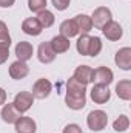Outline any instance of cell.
<instances>
[{
    "mask_svg": "<svg viewBox=\"0 0 131 133\" xmlns=\"http://www.w3.org/2000/svg\"><path fill=\"white\" fill-rule=\"evenodd\" d=\"M114 62H116V65L119 66L120 70H123V71H130L131 70V48L130 46H123V48H120V50L116 53Z\"/></svg>",
    "mask_w": 131,
    "mask_h": 133,
    "instance_id": "cell-8",
    "label": "cell"
},
{
    "mask_svg": "<svg viewBox=\"0 0 131 133\" xmlns=\"http://www.w3.org/2000/svg\"><path fill=\"white\" fill-rule=\"evenodd\" d=\"M66 95L69 96H77V98H85L86 96V85L80 84L74 76L68 79L66 82Z\"/></svg>",
    "mask_w": 131,
    "mask_h": 133,
    "instance_id": "cell-10",
    "label": "cell"
},
{
    "mask_svg": "<svg viewBox=\"0 0 131 133\" xmlns=\"http://www.w3.org/2000/svg\"><path fill=\"white\" fill-rule=\"evenodd\" d=\"M90 96H91V99H93L94 104L103 105V104H106L110 101L111 91H110V88L106 85H94L91 88V91H90Z\"/></svg>",
    "mask_w": 131,
    "mask_h": 133,
    "instance_id": "cell-7",
    "label": "cell"
},
{
    "mask_svg": "<svg viewBox=\"0 0 131 133\" xmlns=\"http://www.w3.org/2000/svg\"><path fill=\"white\" fill-rule=\"evenodd\" d=\"M91 73H93V68L90 65H80L74 70V74H72V76H74L80 84L88 85L90 81H91Z\"/></svg>",
    "mask_w": 131,
    "mask_h": 133,
    "instance_id": "cell-19",
    "label": "cell"
},
{
    "mask_svg": "<svg viewBox=\"0 0 131 133\" xmlns=\"http://www.w3.org/2000/svg\"><path fill=\"white\" fill-rule=\"evenodd\" d=\"M62 133H83V132H82L80 125H77V124H68Z\"/></svg>",
    "mask_w": 131,
    "mask_h": 133,
    "instance_id": "cell-28",
    "label": "cell"
},
{
    "mask_svg": "<svg viewBox=\"0 0 131 133\" xmlns=\"http://www.w3.org/2000/svg\"><path fill=\"white\" fill-rule=\"evenodd\" d=\"M116 95L119 96V99H122V101L131 99V81L130 79L119 81V84L116 85Z\"/></svg>",
    "mask_w": 131,
    "mask_h": 133,
    "instance_id": "cell-20",
    "label": "cell"
},
{
    "mask_svg": "<svg viewBox=\"0 0 131 133\" xmlns=\"http://www.w3.org/2000/svg\"><path fill=\"white\" fill-rule=\"evenodd\" d=\"M33 102H34V96L31 95V91H20V93L16 95V98L12 101V105L22 115V113H26L33 107Z\"/></svg>",
    "mask_w": 131,
    "mask_h": 133,
    "instance_id": "cell-4",
    "label": "cell"
},
{
    "mask_svg": "<svg viewBox=\"0 0 131 133\" xmlns=\"http://www.w3.org/2000/svg\"><path fill=\"white\" fill-rule=\"evenodd\" d=\"M28 8L33 12H40L46 9V0H28Z\"/></svg>",
    "mask_w": 131,
    "mask_h": 133,
    "instance_id": "cell-26",
    "label": "cell"
},
{
    "mask_svg": "<svg viewBox=\"0 0 131 133\" xmlns=\"http://www.w3.org/2000/svg\"><path fill=\"white\" fill-rule=\"evenodd\" d=\"M0 116H2V119H3L6 124H14V122L22 116V115L16 110V107H14V105H12V102H11V104H5V105H3Z\"/></svg>",
    "mask_w": 131,
    "mask_h": 133,
    "instance_id": "cell-16",
    "label": "cell"
},
{
    "mask_svg": "<svg viewBox=\"0 0 131 133\" xmlns=\"http://www.w3.org/2000/svg\"><path fill=\"white\" fill-rule=\"evenodd\" d=\"M100 51H102V40H100V37H91V40H90L88 56L96 57V56L100 54Z\"/></svg>",
    "mask_w": 131,
    "mask_h": 133,
    "instance_id": "cell-25",
    "label": "cell"
},
{
    "mask_svg": "<svg viewBox=\"0 0 131 133\" xmlns=\"http://www.w3.org/2000/svg\"><path fill=\"white\" fill-rule=\"evenodd\" d=\"M33 54H34V48L30 42L22 40V42H19V43L16 45V56H17V61L26 62V61H30V59L33 57Z\"/></svg>",
    "mask_w": 131,
    "mask_h": 133,
    "instance_id": "cell-13",
    "label": "cell"
},
{
    "mask_svg": "<svg viewBox=\"0 0 131 133\" xmlns=\"http://www.w3.org/2000/svg\"><path fill=\"white\" fill-rule=\"evenodd\" d=\"M51 3L57 11H65V9H68L71 0H51Z\"/></svg>",
    "mask_w": 131,
    "mask_h": 133,
    "instance_id": "cell-27",
    "label": "cell"
},
{
    "mask_svg": "<svg viewBox=\"0 0 131 133\" xmlns=\"http://www.w3.org/2000/svg\"><path fill=\"white\" fill-rule=\"evenodd\" d=\"M128 127H130V119H128V116H125V115H120V116L113 122V129L117 133L125 132Z\"/></svg>",
    "mask_w": 131,
    "mask_h": 133,
    "instance_id": "cell-24",
    "label": "cell"
},
{
    "mask_svg": "<svg viewBox=\"0 0 131 133\" xmlns=\"http://www.w3.org/2000/svg\"><path fill=\"white\" fill-rule=\"evenodd\" d=\"M49 45H51V48H53V51L56 53V54H62V53H66L68 50H69V39H66L63 36H54L53 39H51V42H49Z\"/></svg>",
    "mask_w": 131,
    "mask_h": 133,
    "instance_id": "cell-15",
    "label": "cell"
},
{
    "mask_svg": "<svg viewBox=\"0 0 131 133\" xmlns=\"http://www.w3.org/2000/svg\"><path fill=\"white\" fill-rule=\"evenodd\" d=\"M30 73V66L26 65V62H22V61H16L9 65V76L14 79V81H20V79H25Z\"/></svg>",
    "mask_w": 131,
    "mask_h": 133,
    "instance_id": "cell-11",
    "label": "cell"
},
{
    "mask_svg": "<svg viewBox=\"0 0 131 133\" xmlns=\"http://www.w3.org/2000/svg\"><path fill=\"white\" fill-rule=\"evenodd\" d=\"M91 20H93V26L102 30L108 22L113 20L111 9L106 8V6H99V8L94 9V12H93V16H91Z\"/></svg>",
    "mask_w": 131,
    "mask_h": 133,
    "instance_id": "cell-3",
    "label": "cell"
},
{
    "mask_svg": "<svg viewBox=\"0 0 131 133\" xmlns=\"http://www.w3.org/2000/svg\"><path fill=\"white\" fill-rule=\"evenodd\" d=\"M86 124L90 127V130L93 132H100L106 127L108 124V115L103 110H93L88 113L86 116Z\"/></svg>",
    "mask_w": 131,
    "mask_h": 133,
    "instance_id": "cell-1",
    "label": "cell"
},
{
    "mask_svg": "<svg viewBox=\"0 0 131 133\" xmlns=\"http://www.w3.org/2000/svg\"><path fill=\"white\" fill-rule=\"evenodd\" d=\"M22 30H23V33L28 34V36H39V34L43 31L42 25L39 23V20H37L35 17L25 19L23 23H22Z\"/></svg>",
    "mask_w": 131,
    "mask_h": 133,
    "instance_id": "cell-14",
    "label": "cell"
},
{
    "mask_svg": "<svg viewBox=\"0 0 131 133\" xmlns=\"http://www.w3.org/2000/svg\"><path fill=\"white\" fill-rule=\"evenodd\" d=\"M60 36H63L66 39H71V37H76L79 34V30H77V25L74 22V19H68V20H63L60 23Z\"/></svg>",
    "mask_w": 131,
    "mask_h": 133,
    "instance_id": "cell-18",
    "label": "cell"
},
{
    "mask_svg": "<svg viewBox=\"0 0 131 133\" xmlns=\"http://www.w3.org/2000/svg\"><path fill=\"white\" fill-rule=\"evenodd\" d=\"M51 91H53V84L48 79L42 77V79H37L34 82L31 95L34 96V99H46L51 95Z\"/></svg>",
    "mask_w": 131,
    "mask_h": 133,
    "instance_id": "cell-5",
    "label": "cell"
},
{
    "mask_svg": "<svg viewBox=\"0 0 131 133\" xmlns=\"http://www.w3.org/2000/svg\"><path fill=\"white\" fill-rule=\"evenodd\" d=\"M11 46V37L0 39V48H9Z\"/></svg>",
    "mask_w": 131,
    "mask_h": 133,
    "instance_id": "cell-31",
    "label": "cell"
},
{
    "mask_svg": "<svg viewBox=\"0 0 131 133\" xmlns=\"http://www.w3.org/2000/svg\"><path fill=\"white\" fill-rule=\"evenodd\" d=\"M37 59L42 62V64H51L54 59H56V53L53 51L49 42H42L39 45V50H37Z\"/></svg>",
    "mask_w": 131,
    "mask_h": 133,
    "instance_id": "cell-12",
    "label": "cell"
},
{
    "mask_svg": "<svg viewBox=\"0 0 131 133\" xmlns=\"http://www.w3.org/2000/svg\"><path fill=\"white\" fill-rule=\"evenodd\" d=\"M35 19L39 20V23L42 25V28H51L54 25V22H56L54 14L51 11H48V9H43V11L37 12V17Z\"/></svg>",
    "mask_w": 131,
    "mask_h": 133,
    "instance_id": "cell-21",
    "label": "cell"
},
{
    "mask_svg": "<svg viewBox=\"0 0 131 133\" xmlns=\"http://www.w3.org/2000/svg\"><path fill=\"white\" fill-rule=\"evenodd\" d=\"M14 129H16V133H35L37 132V124L33 118L20 116L14 122Z\"/></svg>",
    "mask_w": 131,
    "mask_h": 133,
    "instance_id": "cell-9",
    "label": "cell"
},
{
    "mask_svg": "<svg viewBox=\"0 0 131 133\" xmlns=\"http://www.w3.org/2000/svg\"><path fill=\"white\" fill-rule=\"evenodd\" d=\"M65 104L68 108L71 110H82L85 105H86V96L85 98H77V96H65Z\"/></svg>",
    "mask_w": 131,
    "mask_h": 133,
    "instance_id": "cell-22",
    "label": "cell"
},
{
    "mask_svg": "<svg viewBox=\"0 0 131 133\" xmlns=\"http://www.w3.org/2000/svg\"><path fill=\"white\" fill-rule=\"evenodd\" d=\"M102 33H103V36H105L108 40L116 42V40L122 39V36H123V30H122V25H120L119 22L111 20V22H108V23L102 28Z\"/></svg>",
    "mask_w": 131,
    "mask_h": 133,
    "instance_id": "cell-6",
    "label": "cell"
},
{
    "mask_svg": "<svg viewBox=\"0 0 131 133\" xmlns=\"http://www.w3.org/2000/svg\"><path fill=\"white\" fill-rule=\"evenodd\" d=\"M114 81V73L108 68V66H97L96 70H93L91 73V81L94 85H110Z\"/></svg>",
    "mask_w": 131,
    "mask_h": 133,
    "instance_id": "cell-2",
    "label": "cell"
},
{
    "mask_svg": "<svg viewBox=\"0 0 131 133\" xmlns=\"http://www.w3.org/2000/svg\"><path fill=\"white\" fill-rule=\"evenodd\" d=\"M6 37H11L9 31H8V26L3 20H0V39H6Z\"/></svg>",
    "mask_w": 131,
    "mask_h": 133,
    "instance_id": "cell-29",
    "label": "cell"
},
{
    "mask_svg": "<svg viewBox=\"0 0 131 133\" xmlns=\"http://www.w3.org/2000/svg\"><path fill=\"white\" fill-rule=\"evenodd\" d=\"M74 22L77 25V30L79 34H88L93 30V20H91V16H86V14H79L74 17Z\"/></svg>",
    "mask_w": 131,
    "mask_h": 133,
    "instance_id": "cell-17",
    "label": "cell"
},
{
    "mask_svg": "<svg viewBox=\"0 0 131 133\" xmlns=\"http://www.w3.org/2000/svg\"><path fill=\"white\" fill-rule=\"evenodd\" d=\"M3 104H6V91L0 87V105H3Z\"/></svg>",
    "mask_w": 131,
    "mask_h": 133,
    "instance_id": "cell-33",
    "label": "cell"
},
{
    "mask_svg": "<svg viewBox=\"0 0 131 133\" xmlns=\"http://www.w3.org/2000/svg\"><path fill=\"white\" fill-rule=\"evenodd\" d=\"M16 0H0V8H11Z\"/></svg>",
    "mask_w": 131,
    "mask_h": 133,
    "instance_id": "cell-32",
    "label": "cell"
},
{
    "mask_svg": "<svg viewBox=\"0 0 131 133\" xmlns=\"http://www.w3.org/2000/svg\"><path fill=\"white\" fill-rule=\"evenodd\" d=\"M9 57V48H0V65L5 64Z\"/></svg>",
    "mask_w": 131,
    "mask_h": 133,
    "instance_id": "cell-30",
    "label": "cell"
},
{
    "mask_svg": "<svg viewBox=\"0 0 131 133\" xmlns=\"http://www.w3.org/2000/svg\"><path fill=\"white\" fill-rule=\"evenodd\" d=\"M90 40H91V36H88V34H80V37L77 39V45H76L79 54H82V56H88Z\"/></svg>",
    "mask_w": 131,
    "mask_h": 133,
    "instance_id": "cell-23",
    "label": "cell"
}]
</instances>
